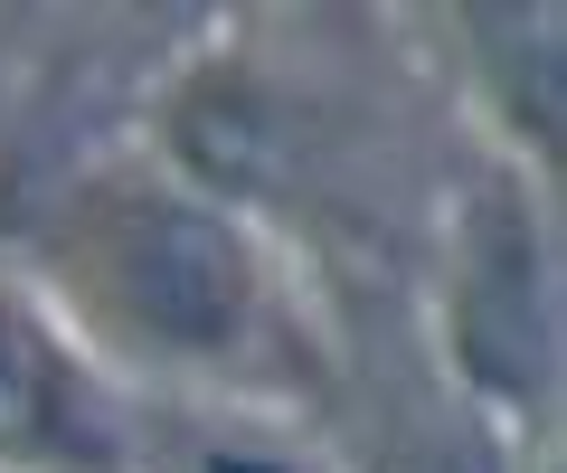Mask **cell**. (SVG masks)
<instances>
[{"label":"cell","mask_w":567,"mask_h":473,"mask_svg":"<svg viewBox=\"0 0 567 473\" xmlns=\"http://www.w3.org/2000/svg\"><path fill=\"white\" fill-rule=\"evenodd\" d=\"M20 275L123 398L293 408V389L322 370V331L275 227L189 181L171 152L85 162L29 237Z\"/></svg>","instance_id":"1"},{"label":"cell","mask_w":567,"mask_h":473,"mask_svg":"<svg viewBox=\"0 0 567 473\" xmlns=\"http://www.w3.org/2000/svg\"><path fill=\"white\" fill-rule=\"evenodd\" d=\"M435 341L445 370L492 426H539L558 398V237L548 199L511 162L454 199V227L435 247Z\"/></svg>","instance_id":"2"},{"label":"cell","mask_w":567,"mask_h":473,"mask_svg":"<svg viewBox=\"0 0 567 473\" xmlns=\"http://www.w3.org/2000/svg\"><path fill=\"white\" fill-rule=\"evenodd\" d=\"M133 398L76 350L20 256H0V473H123Z\"/></svg>","instance_id":"3"},{"label":"cell","mask_w":567,"mask_h":473,"mask_svg":"<svg viewBox=\"0 0 567 473\" xmlns=\"http://www.w3.org/2000/svg\"><path fill=\"white\" fill-rule=\"evenodd\" d=\"M123 473H341L293 408L256 398H133Z\"/></svg>","instance_id":"4"}]
</instances>
